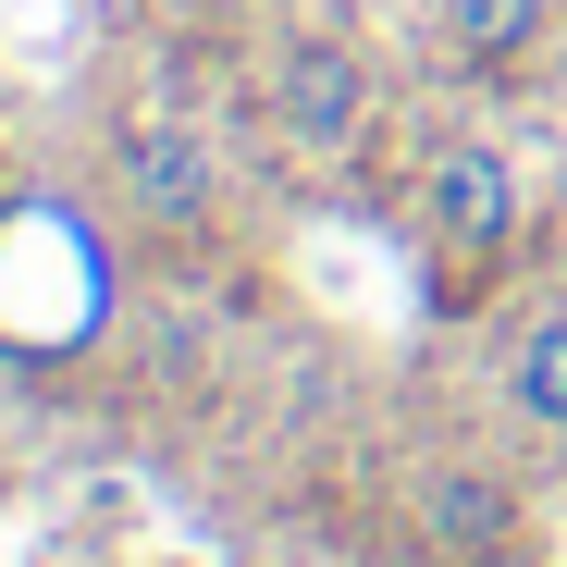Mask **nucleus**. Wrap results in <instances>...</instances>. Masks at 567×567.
I'll use <instances>...</instances> for the list:
<instances>
[{
	"mask_svg": "<svg viewBox=\"0 0 567 567\" xmlns=\"http://www.w3.org/2000/svg\"><path fill=\"white\" fill-rule=\"evenodd\" d=\"M543 210H530V161L482 124H432L408 148V247H420V284L432 309H494L518 259H530Z\"/></svg>",
	"mask_w": 567,
	"mask_h": 567,
	"instance_id": "nucleus-1",
	"label": "nucleus"
},
{
	"mask_svg": "<svg viewBox=\"0 0 567 567\" xmlns=\"http://www.w3.org/2000/svg\"><path fill=\"white\" fill-rule=\"evenodd\" d=\"M100 210L148 259H210L235 235V161L198 112L173 100H112L100 112Z\"/></svg>",
	"mask_w": 567,
	"mask_h": 567,
	"instance_id": "nucleus-2",
	"label": "nucleus"
},
{
	"mask_svg": "<svg viewBox=\"0 0 567 567\" xmlns=\"http://www.w3.org/2000/svg\"><path fill=\"white\" fill-rule=\"evenodd\" d=\"M259 124H271L284 161L358 173L395 136V74H383V50H370L358 25H284L259 50Z\"/></svg>",
	"mask_w": 567,
	"mask_h": 567,
	"instance_id": "nucleus-3",
	"label": "nucleus"
},
{
	"mask_svg": "<svg viewBox=\"0 0 567 567\" xmlns=\"http://www.w3.org/2000/svg\"><path fill=\"white\" fill-rule=\"evenodd\" d=\"M395 530L420 567H506L530 555V456L518 444H432L395 482Z\"/></svg>",
	"mask_w": 567,
	"mask_h": 567,
	"instance_id": "nucleus-4",
	"label": "nucleus"
},
{
	"mask_svg": "<svg viewBox=\"0 0 567 567\" xmlns=\"http://www.w3.org/2000/svg\"><path fill=\"white\" fill-rule=\"evenodd\" d=\"M482 408L530 468H567V271H518L482 333Z\"/></svg>",
	"mask_w": 567,
	"mask_h": 567,
	"instance_id": "nucleus-5",
	"label": "nucleus"
},
{
	"mask_svg": "<svg viewBox=\"0 0 567 567\" xmlns=\"http://www.w3.org/2000/svg\"><path fill=\"white\" fill-rule=\"evenodd\" d=\"M420 38L456 86H482V100H506V86L555 74L567 50V0H420Z\"/></svg>",
	"mask_w": 567,
	"mask_h": 567,
	"instance_id": "nucleus-6",
	"label": "nucleus"
},
{
	"mask_svg": "<svg viewBox=\"0 0 567 567\" xmlns=\"http://www.w3.org/2000/svg\"><path fill=\"white\" fill-rule=\"evenodd\" d=\"M506 567H530V555H506Z\"/></svg>",
	"mask_w": 567,
	"mask_h": 567,
	"instance_id": "nucleus-7",
	"label": "nucleus"
}]
</instances>
